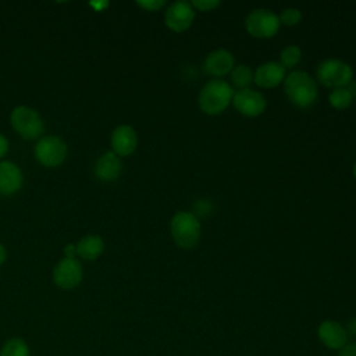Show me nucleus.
Masks as SVG:
<instances>
[{
  "label": "nucleus",
  "mask_w": 356,
  "mask_h": 356,
  "mask_svg": "<svg viewBox=\"0 0 356 356\" xmlns=\"http://www.w3.org/2000/svg\"><path fill=\"white\" fill-rule=\"evenodd\" d=\"M53 280L63 289L75 288L82 280V267L74 257H64L53 270Z\"/></svg>",
  "instance_id": "9d476101"
},
{
  "label": "nucleus",
  "mask_w": 356,
  "mask_h": 356,
  "mask_svg": "<svg viewBox=\"0 0 356 356\" xmlns=\"http://www.w3.org/2000/svg\"><path fill=\"white\" fill-rule=\"evenodd\" d=\"M234 93V88L227 81L221 78H213L202 86L197 103L203 113L209 115H217L229 106Z\"/></svg>",
  "instance_id": "f257e3e1"
},
{
  "label": "nucleus",
  "mask_w": 356,
  "mask_h": 356,
  "mask_svg": "<svg viewBox=\"0 0 356 356\" xmlns=\"http://www.w3.org/2000/svg\"><path fill=\"white\" fill-rule=\"evenodd\" d=\"M191 4L193 8L199 11H210L216 8L220 4V1L218 0H193Z\"/></svg>",
  "instance_id": "5701e85b"
},
{
  "label": "nucleus",
  "mask_w": 356,
  "mask_h": 356,
  "mask_svg": "<svg viewBox=\"0 0 356 356\" xmlns=\"http://www.w3.org/2000/svg\"><path fill=\"white\" fill-rule=\"evenodd\" d=\"M320 341L331 349H342L348 342V332L339 323L334 320H325L318 327Z\"/></svg>",
  "instance_id": "ddd939ff"
},
{
  "label": "nucleus",
  "mask_w": 356,
  "mask_h": 356,
  "mask_svg": "<svg viewBox=\"0 0 356 356\" xmlns=\"http://www.w3.org/2000/svg\"><path fill=\"white\" fill-rule=\"evenodd\" d=\"M278 18H280L281 24H284L286 26H292V25H296L300 22L302 13L295 7H286L280 13Z\"/></svg>",
  "instance_id": "4be33fe9"
},
{
  "label": "nucleus",
  "mask_w": 356,
  "mask_h": 356,
  "mask_svg": "<svg viewBox=\"0 0 356 356\" xmlns=\"http://www.w3.org/2000/svg\"><path fill=\"white\" fill-rule=\"evenodd\" d=\"M328 100H330V104L334 108L343 110V108L350 106V103L353 100V96H352V92L348 88H337V89L331 90V93L328 96Z\"/></svg>",
  "instance_id": "aec40b11"
},
{
  "label": "nucleus",
  "mask_w": 356,
  "mask_h": 356,
  "mask_svg": "<svg viewBox=\"0 0 356 356\" xmlns=\"http://www.w3.org/2000/svg\"><path fill=\"white\" fill-rule=\"evenodd\" d=\"M7 149H8L7 139L3 135H0V157H3L7 153Z\"/></svg>",
  "instance_id": "bb28decb"
},
{
  "label": "nucleus",
  "mask_w": 356,
  "mask_h": 356,
  "mask_svg": "<svg viewBox=\"0 0 356 356\" xmlns=\"http://www.w3.org/2000/svg\"><path fill=\"white\" fill-rule=\"evenodd\" d=\"M280 18L267 8H254L245 19V28L254 38H273L280 29Z\"/></svg>",
  "instance_id": "39448f33"
},
{
  "label": "nucleus",
  "mask_w": 356,
  "mask_h": 356,
  "mask_svg": "<svg viewBox=\"0 0 356 356\" xmlns=\"http://www.w3.org/2000/svg\"><path fill=\"white\" fill-rule=\"evenodd\" d=\"M136 4L147 11H157L165 4V1L164 0H138Z\"/></svg>",
  "instance_id": "b1692460"
},
{
  "label": "nucleus",
  "mask_w": 356,
  "mask_h": 356,
  "mask_svg": "<svg viewBox=\"0 0 356 356\" xmlns=\"http://www.w3.org/2000/svg\"><path fill=\"white\" fill-rule=\"evenodd\" d=\"M36 159L46 167L61 164L67 156L65 143L57 136H44L35 147Z\"/></svg>",
  "instance_id": "0eeeda50"
},
{
  "label": "nucleus",
  "mask_w": 356,
  "mask_h": 356,
  "mask_svg": "<svg viewBox=\"0 0 356 356\" xmlns=\"http://www.w3.org/2000/svg\"><path fill=\"white\" fill-rule=\"evenodd\" d=\"M10 120L14 129L24 139H35L43 132V121L40 115L26 106L15 107Z\"/></svg>",
  "instance_id": "423d86ee"
},
{
  "label": "nucleus",
  "mask_w": 356,
  "mask_h": 356,
  "mask_svg": "<svg viewBox=\"0 0 356 356\" xmlns=\"http://www.w3.org/2000/svg\"><path fill=\"white\" fill-rule=\"evenodd\" d=\"M6 256H7V254H6V249H4V246L0 243V264L6 260Z\"/></svg>",
  "instance_id": "c85d7f7f"
},
{
  "label": "nucleus",
  "mask_w": 356,
  "mask_h": 356,
  "mask_svg": "<svg viewBox=\"0 0 356 356\" xmlns=\"http://www.w3.org/2000/svg\"><path fill=\"white\" fill-rule=\"evenodd\" d=\"M122 164L120 157L114 152H106L100 156L95 165V172L97 178L103 181H114L121 174Z\"/></svg>",
  "instance_id": "dca6fc26"
},
{
  "label": "nucleus",
  "mask_w": 356,
  "mask_h": 356,
  "mask_svg": "<svg viewBox=\"0 0 356 356\" xmlns=\"http://www.w3.org/2000/svg\"><path fill=\"white\" fill-rule=\"evenodd\" d=\"M64 250H65V253H67V257H72V253L76 252V249H75L74 245H68Z\"/></svg>",
  "instance_id": "cd10ccee"
},
{
  "label": "nucleus",
  "mask_w": 356,
  "mask_h": 356,
  "mask_svg": "<svg viewBox=\"0 0 356 356\" xmlns=\"http://www.w3.org/2000/svg\"><path fill=\"white\" fill-rule=\"evenodd\" d=\"M284 78L285 68L278 61L263 63L256 68L253 74V81L256 82V85L266 89L280 85L284 81Z\"/></svg>",
  "instance_id": "f8f14e48"
},
{
  "label": "nucleus",
  "mask_w": 356,
  "mask_h": 356,
  "mask_svg": "<svg viewBox=\"0 0 356 356\" xmlns=\"http://www.w3.org/2000/svg\"><path fill=\"white\" fill-rule=\"evenodd\" d=\"M235 67L234 54L225 49H217L209 53L203 63V70L206 74L220 78L227 75Z\"/></svg>",
  "instance_id": "9b49d317"
},
{
  "label": "nucleus",
  "mask_w": 356,
  "mask_h": 356,
  "mask_svg": "<svg viewBox=\"0 0 356 356\" xmlns=\"http://www.w3.org/2000/svg\"><path fill=\"white\" fill-rule=\"evenodd\" d=\"M75 249L81 257L86 260H95L102 254L104 249V243H103V239L97 235H86L78 242Z\"/></svg>",
  "instance_id": "f3484780"
},
{
  "label": "nucleus",
  "mask_w": 356,
  "mask_h": 356,
  "mask_svg": "<svg viewBox=\"0 0 356 356\" xmlns=\"http://www.w3.org/2000/svg\"><path fill=\"white\" fill-rule=\"evenodd\" d=\"M338 356H356V342H352V343L345 345V346L339 350V355H338Z\"/></svg>",
  "instance_id": "393cba45"
},
{
  "label": "nucleus",
  "mask_w": 356,
  "mask_h": 356,
  "mask_svg": "<svg viewBox=\"0 0 356 356\" xmlns=\"http://www.w3.org/2000/svg\"><path fill=\"white\" fill-rule=\"evenodd\" d=\"M253 81V71L246 64H238L231 71V82L235 88L246 89Z\"/></svg>",
  "instance_id": "a211bd4d"
},
{
  "label": "nucleus",
  "mask_w": 356,
  "mask_h": 356,
  "mask_svg": "<svg viewBox=\"0 0 356 356\" xmlns=\"http://www.w3.org/2000/svg\"><path fill=\"white\" fill-rule=\"evenodd\" d=\"M138 145V136L132 127L120 125L111 134L113 152L117 156H129L135 152Z\"/></svg>",
  "instance_id": "4468645a"
},
{
  "label": "nucleus",
  "mask_w": 356,
  "mask_h": 356,
  "mask_svg": "<svg viewBox=\"0 0 356 356\" xmlns=\"http://www.w3.org/2000/svg\"><path fill=\"white\" fill-rule=\"evenodd\" d=\"M174 242L182 249H193L200 241L202 227L197 216L191 211H177L170 222Z\"/></svg>",
  "instance_id": "7ed1b4c3"
},
{
  "label": "nucleus",
  "mask_w": 356,
  "mask_h": 356,
  "mask_svg": "<svg viewBox=\"0 0 356 356\" xmlns=\"http://www.w3.org/2000/svg\"><path fill=\"white\" fill-rule=\"evenodd\" d=\"M284 92L289 102L299 108L310 107L317 99V85L305 71H293L284 79Z\"/></svg>",
  "instance_id": "f03ea898"
},
{
  "label": "nucleus",
  "mask_w": 356,
  "mask_h": 356,
  "mask_svg": "<svg viewBox=\"0 0 356 356\" xmlns=\"http://www.w3.org/2000/svg\"><path fill=\"white\" fill-rule=\"evenodd\" d=\"M22 185V174L19 168L11 161L0 163V193L11 195Z\"/></svg>",
  "instance_id": "2eb2a0df"
},
{
  "label": "nucleus",
  "mask_w": 356,
  "mask_h": 356,
  "mask_svg": "<svg viewBox=\"0 0 356 356\" xmlns=\"http://www.w3.org/2000/svg\"><path fill=\"white\" fill-rule=\"evenodd\" d=\"M316 75L318 82L327 88H346V85L352 81L353 70L342 60L327 58L318 64Z\"/></svg>",
  "instance_id": "20e7f679"
},
{
  "label": "nucleus",
  "mask_w": 356,
  "mask_h": 356,
  "mask_svg": "<svg viewBox=\"0 0 356 356\" xmlns=\"http://www.w3.org/2000/svg\"><path fill=\"white\" fill-rule=\"evenodd\" d=\"M346 332H348V337L350 335V337L356 338V317L352 318V320L348 323V330H346Z\"/></svg>",
  "instance_id": "a878e982"
},
{
  "label": "nucleus",
  "mask_w": 356,
  "mask_h": 356,
  "mask_svg": "<svg viewBox=\"0 0 356 356\" xmlns=\"http://www.w3.org/2000/svg\"><path fill=\"white\" fill-rule=\"evenodd\" d=\"M164 19H165V25L171 31L184 32L192 25L195 19V8L188 1H184V0L174 1L172 4L168 6Z\"/></svg>",
  "instance_id": "1a4fd4ad"
},
{
  "label": "nucleus",
  "mask_w": 356,
  "mask_h": 356,
  "mask_svg": "<svg viewBox=\"0 0 356 356\" xmlns=\"http://www.w3.org/2000/svg\"><path fill=\"white\" fill-rule=\"evenodd\" d=\"M353 175H355V178H356V163H355V165H353Z\"/></svg>",
  "instance_id": "c756f323"
},
{
  "label": "nucleus",
  "mask_w": 356,
  "mask_h": 356,
  "mask_svg": "<svg viewBox=\"0 0 356 356\" xmlns=\"http://www.w3.org/2000/svg\"><path fill=\"white\" fill-rule=\"evenodd\" d=\"M232 104L241 114L246 117H257L266 110L267 102L260 92L246 88L234 93Z\"/></svg>",
  "instance_id": "6e6552de"
},
{
  "label": "nucleus",
  "mask_w": 356,
  "mask_h": 356,
  "mask_svg": "<svg viewBox=\"0 0 356 356\" xmlns=\"http://www.w3.org/2000/svg\"><path fill=\"white\" fill-rule=\"evenodd\" d=\"M302 58V50L296 44H289L280 53V64L284 68H293Z\"/></svg>",
  "instance_id": "412c9836"
},
{
  "label": "nucleus",
  "mask_w": 356,
  "mask_h": 356,
  "mask_svg": "<svg viewBox=\"0 0 356 356\" xmlns=\"http://www.w3.org/2000/svg\"><path fill=\"white\" fill-rule=\"evenodd\" d=\"M0 356H29V348L22 338L14 337L3 345Z\"/></svg>",
  "instance_id": "6ab92c4d"
}]
</instances>
